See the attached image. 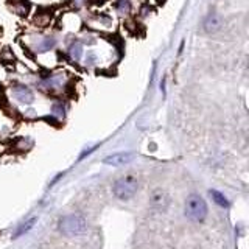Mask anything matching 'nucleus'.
<instances>
[{"label":"nucleus","instance_id":"obj_1","mask_svg":"<svg viewBox=\"0 0 249 249\" xmlns=\"http://www.w3.org/2000/svg\"><path fill=\"white\" fill-rule=\"evenodd\" d=\"M58 229L66 237H78L88 231V220L80 213H69L59 218Z\"/></svg>","mask_w":249,"mask_h":249},{"label":"nucleus","instance_id":"obj_2","mask_svg":"<svg viewBox=\"0 0 249 249\" xmlns=\"http://www.w3.org/2000/svg\"><path fill=\"white\" fill-rule=\"evenodd\" d=\"M184 213L193 223H201L207 218V204L204 198L198 193H192L185 199Z\"/></svg>","mask_w":249,"mask_h":249},{"label":"nucleus","instance_id":"obj_3","mask_svg":"<svg viewBox=\"0 0 249 249\" xmlns=\"http://www.w3.org/2000/svg\"><path fill=\"white\" fill-rule=\"evenodd\" d=\"M139 190V181L136 176H124L117 179L112 184V192L119 199L122 201H129Z\"/></svg>","mask_w":249,"mask_h":249},{"label":"nucleus","instance_id":"obj_4","mask_svg":"<svg viewBox=\"0 0 249 249\" xmlns=\"http://www.w3.org/2000/svg\"><path fill=\"white\" fill-rule=\"evenodd\" d=\"M223 27V19H221V16L212 11V13H209L206 16V19L204 22H202V28H204V31L207 35H213L216 33V31H220Z\"/></svg>","mask_w":249,"mask_h":249},{"label":"nucleus","instance_id":"obj_5","mask_svg":"<svg viewBox=\"0 0 249 249\" xmlns=\"http://www.w3.org/2000/svg\"><path fill=\"white\" fill-rule=\"evenodd\" d=\"M136 158L134 153H129V151H123V153H115V154H111L105 158V163L106 165H112V167H120V165H126L129 163L132 159Z\"/></svg>","mask_w":249,"mask_h":249},{"label":"nucleus","instance_id":"obj_6","mask_svg":"<svg viewBox=\"0 0 249 249\" xmlns=\"http://www.w3.org/2000/svg\"><path fill=\"white\" fill-rule=\"evenodd\" d=\"M150 202H151V207L153 209L159 210V212H165L167 207H168L170 199H168V195L163 192V190H156L151 195Z\"/></svg>","mask_w":249,"mask_h":249},{"label":"nucleus","instance_id":"obj_7","mask_svg":"<svg viewBox=\"0 0 249 249\" xmlns=\"http://www.w3.org/2000/svg\"><path fill=\"white\" fill-rule=\"evenodd\" d=\"M13 92H14V97L18 98L20 103L23 105H31L33 103V100H35V95H33V92H31L27 86H23V84H18V86H14L13 88Z\"/></svg>","mask_w":249,"mask_h":249},{"label":"nucleus","instance_id":"obj_8","mask_svg":"<svg viewBox=\"0 0 249 249\" xmlns=\"http://www.w3.org/2000/svg\"><path fill=\"white\" fill-rule=\"evenodd\" d=\"M36 221H37V218L36 216H33V218H30V220H27L25 223H22L18 229H16V232L13 233V238H19V237H22L23 233H27L28 231H31L35 228V224H36Z\"/></svg>","mask_w":249,"mask_h":249},{"label":"nucleus","instance_id":"obj_9","mask_svg":"<svg viewBox=\"0 0 249 249\" xmlns=\"http://www.w3.org/2000/svg\"><path fill=\"white\" fill-rule=\"evenodd\" d=\"M54 45H56V39L53 36H45V37H42V41L36 45V52H39V53L49 52V50L54 49Z\"/></svg>","mask_w":249,"mask_h":249},{"label":"nucleus","instance_id":"obj_10","mask_svg":"<svg viewBox=\"0 0 249 249\" xmlns=\"http://www.w3.org/2000/svg\"><path fill=\"white\" fill-rule=\"evenodd\" d=\"M209 195L212 196V199H213L215 204H218V206L223 207V209H228V207H229V199L226 198V195H224V193L218 192V190H209Z\"/></svg>","mask_w":249,"mask_h":249},{"label":"nucleus","instance_id":"obj_11","mask_svg":"<svg viewBox=\"0 0 249 249\" xmlns=\"http://www.w3.org/2000/svg\"><path fill=\"white\" fill-rule=\"evenodd\" d=\"M69 54L73 61H80L83 58V45L80 42H72L69 47Z\"/></svg>","mask_w":249,"mask_h":249},{"label":"nucleus","instance_id":"obj_12","mask_svg":"<svg viewBox=\"0 0 249 249\" xmlns=\"http://www.w3.org/2000/svg\"><path fill=\"white\" fill-rule=\"evenodd\" d=\"M52 114H53L54 117H58V119H62V117L66 115V107H64V105H62V103L53 105V107H52Z\"/></svg>","mask_w":249,"mask_h":249},{"label":"nucleus","instance_id":"obj_13","mask_svg":"<svg viewBox=\"0 0 249 249\" xmlns=\"http://www.w3.org/2000/svg\"><path fill=\"white\" fill-rule=\"evenodd\" d=\"M117 8H119V11H122V13H128L129 8H131L129 0H119V3H117Z\"/></svg>","mask_w":249,"mask_h":249},{"label":"nucleus","instance_id":"obj_14","mask_svg":"<svg viewBox=\"0 0 249 249\" xmlns=\"http://www.w3.org/2000/svg\"><path fill=\"white\" fill-rule=\"evenodd\" d=\"M93 61H95V54H93V53H89V54H88V59H86V62H88V64L90 66V64H93Z\"/></svg>","mask_w":249,"mask_h":249}]
</instances>
